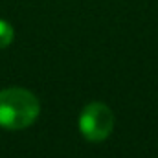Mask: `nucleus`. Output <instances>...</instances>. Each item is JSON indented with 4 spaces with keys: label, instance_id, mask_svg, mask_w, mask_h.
Returning <instances> with one entry per match:
<instances>
[{
    "label": "nucleus",
    "instance_id": "nucleus-3",
    "mask_svg": "<svg viewBox=\"0 0 158 158\" xmlns=\"http://www.w3.org/2000/svg\"><path fill=\"white\" fill-rule=\"evenodd\" d=\"M15 39V30H13V26L7 22V20H4V19H0V50L2 48H7L11 42Z\"/></svg>",
    "mask_w": 158,
    "mask_h": 158
},
{
    "label": "nucleus",
    "instance_id": "nucleus-1",
    "mask_svg": "<svg viewBox=\"0 0 158 158\" xmlns=\"http://www.w3.org/2000/svg\"><path fill=\"white\" fill-rule=\"evenodd\" d=\"M40 112V103L33 92L11 86L0 90V127L20 131L35 123Z\"/></svg>",
    "mask_w": 158,
    "mask_h": 158
},
{
    "label": "nucleus",
    "instance_id": "nucleus-2",
    "mask_svg": "<svg viewBox=\"0 0 158 158\" xmlns=\"http://www.w3.org/2000/svg\"><path fill=\"white\" fill-rule=\"evenodd\" d=\"M79 131L88 142H103L114 131V114L101 101L88 103L79 116Z\"/></svg>",
    "mask_w": 158,
    "mask_h": 158
}]
</instances>
